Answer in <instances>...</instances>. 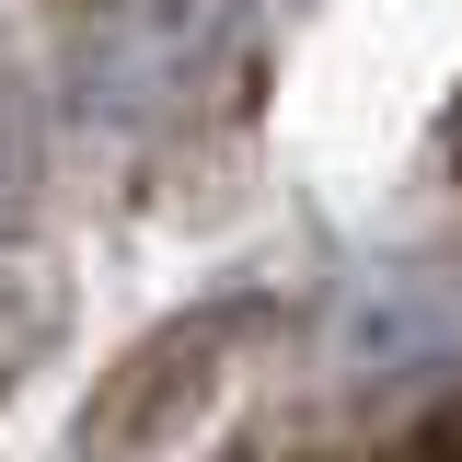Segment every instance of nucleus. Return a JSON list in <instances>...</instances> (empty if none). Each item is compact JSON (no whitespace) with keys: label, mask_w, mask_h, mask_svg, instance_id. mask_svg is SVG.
I'll return each mask as SVG.
<instances>
[{"label":"nucleus","mask_w":462,"mask_h":462,"mask_svg":"<svg viewBox=\"0 0 462 462\" xmlns=\"http://www.w3.org/2000/svg\"><path fill=\"white\" fill-rule=\"evenodd\" d=\"M243 35H254V0H93V23L69 47V105L105 139L173 127L231 69Z\"/></svg>","instance_id":"f257e3e1"},{"label":"nucleus","mask_w":462,"mask_h":462,"mask_svg":"<svg viewBox=\"0 0 462 462\" xmlns=\"http://www.w3.org/2000/svg\"><path fill=\"white\" fill-rule=\"evenodd\" d=\"M254 336H266V300H220V312L162 324V336L93 393V416H81V462H173L185 439H208V416L231 404Z\"/></svg>","instance_id":"f03ea898"},{"label":"nucleus","mask_w":462,"mask_h":462,"mask_svg":"<svg viewBox=\"0 0 462 462\" xmlns=\"http://www.w3.org/2000/svg\"><path fill=\"white\" fill-rule=\"evenodd\" d=\"M324 358L358 393H416L462 370V254H382L324 312Z\"/></svg>","instance_id":"7ed1b4c3"},{"label":"nucleus","mask_w":462,"mask_h":462,"mask_svg":"<svg viewBox=\"0 0 462 462\" xmlns=\"http://www.w3.org/2000/svg\"><path fill=\"white\" fill-rule=\"evenodd\" d=\"M35 185H47V116H35V93L0 69V254H12V231L35 220Z\"/></svg>","instance_id":"20e7f679"}]
</instances>
